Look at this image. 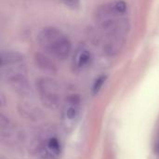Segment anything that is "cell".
Masks as SVG:
<instances>
[{
	"mask_svg": "<svg viewBox=\"0 0 159 159\" xmlns=\"http://www.w3.org/2000/svg\"><path fill=\"white\" fill-rule=\"evenodd\" d=\"M104 81H105V76H101V77H99V78L95 81L94 86H93V89H92V91H93L94 94H96V93L99 92V90H100L101 88L102 87Z\"/></svg>",
	"mask_w": 159,
	"mask_h": 159,
	"instance_id": "obj_8",
	"label": "cell"
},
{
	"mask_svg": "<svg viewBox=\"0 0 159 159\" xmlns=\"http://www.w3.org/2000/svg\"><path fill=\"white\" fill-rule=\"evenodd\" d=\"M81 116V101L76 95L69 96L63 102L61 114V127L65 131L75 129Z\"/></svg>",
	"mask_w": 159,
	"mask_h": 159,
	"instance_id": "obj_5",
	"label": "cell"
},
{
	"mask_svg": "<svg viewBox=\"0 0 159 159\" xmlns=\"http://www.w3.org/2000/svg\"><path fill=\"white\" fill-rule=\"evenodd\" d=\"M126 2L116 0L106 3L96 9L95 21L103 37V48L109 55L117 54L123 48L129 31Z\"/></svg>",
	"mask_w": 159,
	"mask_h": 159,
	"instance_id": "obj_1",
	"label": "cell"
},
{
	"mask_svg": "<svg viewBox=\"0 0 159 159\" xmlns=\"http://www.w3.org/2000/svg\"><path fill=\"white\" fill-rule=\"evenodd\" d=\"M62 146L59 138L49 132H44L37 140L34 155L36 159H60Z\"/></svg>",
	"mask_w": 159,
	"mask_h": 159,
	"instance_id": "obj_4",
	"label": "cell"
},
{
	"mask_svg": "<svg viewBox=\"0 0 159 159\" xmlns=\"http://www.w3.org/2000/svg\"><path fill=\"white\" fill-rule=\"evenodd\" d=\"M156 151L159 155V134L158 137H157V143H156Z\"/></svg>",
	"mask_w": 159,
	"mask_h": 159,
	"instance_id": "obj_9",
	"label": "cell"
},
{
	"mask_svg": "<svg viewBox=\"0 0 159 159\" xmlns=\"http://www.w3.org/2000/svg\"><path fill=\"white\" fill-rule=\"evenodd\" d=\"M69 1H71V0H69Z\"/></svg>",
	"mask_w": 159,
	"mask_h": 159,
	"instance_id": "obj_10",
	"label": "cell"
},
{
	"mask_svg": "<svg viewBox=\"0 0 159 159\" xmlns=\"http://www.w3.org/2000/svg\"><path fill=\"white\" fill-rule=\"evenodd\" d=\"M36 89L45 106L49 109L59 107L61 102V90L57 81L48 77L39 78L36 81Z\"/></svg>",
	"mask_w": 159,
	"mask_h": 159,
	"instance_id": "obj_3",
	"label": "cell"
},
{
	"mask_svg": "<svg viewBox=\"0 0 159 159\" xmlns=\"http://www.w3.org/2000/svg\"><path fill=\"white\" fill-rule=\"evenodd\" d=\"M34 61L38 68L46 72H54L56 70V65L54 61L48 56L42 53H36L34 57Z\"/></svg>",
	"mask_w": 159,
	"mask_h": 159,
	"instance_id": "obj_7",
	"label": "cell"
},
{
	"mask_svg": "<svg viewBox=\"0 0 159 159\" xmlns=\"http://www.w3.org/2000/svg\"><path fill=\"white\" fill-rule=\"evenodd\" d=\"M37 41L45 52L58 60H65L72 50L70 39L54 27L42 29L37 35Z\"/></svg>",
	"mask_w": 159,
	"mask_h": 159,
	"instance_id": "obj_2",
	"label": "cell"
},
{
	"mask_svg": "<svg viewBox=\"0 0 159 159\" xmlns=\"http://www.w3.org/2000/svg\"><path fill=\"white\" fill-rule=\"evenodd\" d=\"M91 60L92 58H91L90 51L85 48H80L75 51L74 55V59H73L74 68H75L76 70H83L90 64Z\"/></svg>",
	"mask_w": 159,
	"mask_h": 159,
	"instance_id": "obj_6",
	"label": "cell"
}]
</instances>
